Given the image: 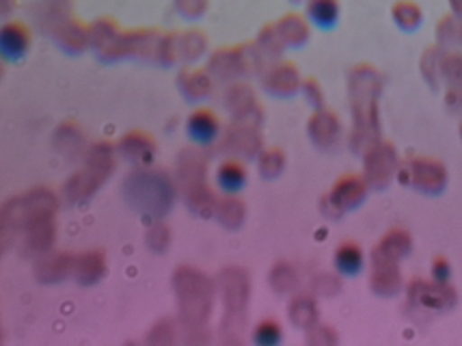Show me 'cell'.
Returning a JSON list of instances; mask_svg holds the SVG:
<instances>
[{
	"instance_id": "obj_1",
	"label": "cell",
	"mask_w": 462,
	"mask_h": 346,
	"mask_svg": "<svg viewBox=\"0 0 462 346\" xmlns=\"http://www.w3.org/2000/svg\"><path fill=\"white\" fill-rule=\"evenodd\" d=\"M59 200L48 189H31L0 208L5 245L18 240L22 254L37 257L57 240Z\"/></svg>"
},
{
	"instance_id": "obj_2",
	"label": "cell",
	"mask_w": 462,
	"mask_h": 346,
	"mask_svg": "<svg viewBox=\"0 0 462 346\" xmlns=\"http://www.w3.org/2000/svg\"><path fill=\"white\" fill-rule=\"evenodd\" d=\"M115 156H117V152H115L113 143H89L87 152L82 154V164L68 180H65V200L74 206L89 201L91 197L97 193V189H100L115 172Z\"/></svg>"
},
{
	"instance_id": "obj_3",
	"label": "cell",
	"mask_w": 462,
	"mask_h": 346,
	"mask_svg": "<svg viewBox=\"0 0 462 346\" xmlns=\"http://www.w3.org/2000/svg\"><path fill=\"white\" fill-rule=\"evenodd\" d=\"M32 46V33L22 20H7L0 24V59L20 61Z\"/></svg>"
},
{
	"instance_id": "obj_4",
	"label": "cell",
	"mask_w": 462,
	"mask_h": 346,
	"mask_svg": "<svg viewBox=\"0 0 462 346\" xmlns=\"http://www.w3.org/2000/svg\"><path fill=\"white\" fill-rule=\"evenodd\" d=\"M32 271H35L37 282L42 284L65 282V279L71 277V271H74V256L68 254V251L48 249L35 257Z\"/></svg>"
},
{
	"instance_id": "obj_5",
	"label": "cell",
	"mask_w": 462,
	"mask_h": 346,
	"mask_svg": "<svg viewBox=\"0 0 462 346\" xmlns=\"http://www.w3.org/2000/svg\"><path fill=\"white\" fill-rule=\"evenodd\" d=\"M108 273L106 254L102 249H89L74 256V271L71 277L80 285H96L100 284Z\"/></svg>"
},
{
	"instance_id": "obj_6",
	"label": "cell",
	"mask_w": 462,
	"mask_h": 346,
	"mask_svg": "<svg viewBox=\"0 0 462 346\" xmlns=\"http://www.w3.org/2000/svg\"><path fill=\"white\" fill-rule=\"evenodd\" d=\"M186 133L195 143L199 145H210L218 139L221 135V119L212 108H197L189 115V122H186Z\"/></svg>"
},
{
	"instance_id": "obj_7",
	"label": "cell",
	"mask_w": 462,
	"mask_h": 346,
	"mask_svg": "<svg viewBox=\"0 0 462 346\" xmlns=\"http://www.w3.org/2000/svg\"><path fill=\"white\" fill-rule=\"evenodd\" d=\"M52 145L60 156L65 158H82V154L89 147L87 135L82 133V128L76 122H63L54 130Z\"/></svg>"
},
{
	"instance_id": "obj_8",
	"label": "cell",
	"mask_w": 462,
	"mask_h": 346,
	"mask_svg": "<svg viewBox=\"0 0 462 346\" xmlns=\"http://www.w3.org/2000/svg\"><path fill=\"white\" fill-rule=\"evenodd\" d=\"M117 152L134 164L145 167V164H150L153 161V154H156V141H153L147 133L134 130V133L121 136V141L117 143Z\"/></svg>"
},
{
	"instance_id": "obj_9",
	"label": "cell",
	"mask_w": 462,
	"mask_h": 346,
	"mask_svg": "<svg viewBox=\"0 0 462 346\" xmlns=\"http://www.w3.org/2000/svg\"><path fill=\"white\" fill-rule=\"evenodd\" d=\"M246 180H249V172L238 158H227L218 164L217 184L225 195H238L246 186Z\"/></svg>"
},
{
	"instance_id": "obj_10",
	"label": "cell",
	"mask_w": 462,
	"mask_h": 346,
	"mask_svg": "<svg viewBox=\"0 0 462 346\" xmlns=\"http://www.w3.org/2000/svg\"><path fill=\"white\" fill-rule=\"evenodd\" d=\"M263 82H266V89L273 91L274 96H291L300 87L299 71H296L291 63H282L277 68H273L266 74Z\"/></svg>"
},
{
	"instance_id": "obj_11",
	"label": "cell",
	"mask_w": 462,
	"mask_h": 346,
	"mask_svg": "<svg viewBox=\"0 0 462 346\" xmlns=\"http://www.w3.org/2000/svg\"><path fill=\"white\" fill-rule=\"evenodd\" d=\"M363 193H365V186H363L361 180L356 178H344L335 184L333 193H331V201L335 208H342V210H350L355 208L359 201L363 200Z\"/></svg>"
},
{
	"instance_id": "obj_12",
	"label": "cell",
	"mask_w": 462,
	"mask_h": 346,
	"mask_svg": "<svg viewBox=\"0 0 462 346\" xmlns=\"http://www.w3.org/2000/svg\"><path fill=\"white\" fill-rule=\"evenodd\" d=\"M57 40L65 51L79 52L89 43L91 33L87 26L79 24V22H65V24H60L57 29Z\"/></svg>"
},
{
	"instance_id": "obj_13",
	"label": "cell",
	"mask_w": 462,
	"mask_h": 346,
	"mask_svg": "<svg viewBox=\"0 0 462 346\" xmlns=\"http://www.w3.org/2000/svg\"><path fill=\"white\" fill-rule=\"evenodd\" d=\"M307 15L320 29H331L339 20V3L337 0H310Z\"/></svg>"
},
{
	"instance_id": "obj_14",
	"label": "cell",
	"mask_w": 462,
	"mask_h": 346,
	"mask_svg": "<svg viewBox=\"0 0 462 346\" xmlns=\"http://www.w3.org/2000/svg\"><path fill=\"white\" fill-rule=\"evenodd\" d=\"M335 267H337V271L342 273V276H348V277L361 273L363 268L361 247L355 243H344L342 247H337V251H335Z\"/></svg>"
},
{
	"instance_id": "obj_15",
	"label": "cell",
	"mask_w": 462,
	"mask_h": 346,
	"mask_svg": "<svg viewBox=\"0 0 462 346\" xmlns=\"http://www.w3.org/2000/svg\"><path fill=\"white\" fill-rule=\"evenodd\" d=\"M214 214L225 228H240V223L245 221V204L236 195H225L214 206Z\"/></svg>"
},
{
	"instance_id": "obj_16",
	"label": "cell",
	"mask_w": 462,
	"mask_h": 346,
	"mask_svg": "<svg viewBox=\"0 0 462 346\" xmlns=\"http://www.w3.org/2000/svg\"><path fill=\"white\" fill-rule=\"evenodd\" d=\"M310 135L313 141L320 143V145H328V143L335 141V135H337V122L331 113L318 111L311 117L310 122Z\"/></svg>"
},
{
	"instance_id": "obj_17",
	"label": "cell",
	"mask_w": 462,
	"mask_h": 346,
	"mask_svg": "<svg viewBox=\"0 0 462 346\" xmlns=\"http://www.w3.org/2000/svg\"><path fill=\"white\" fill-rule=\"evenodd\" d=\"M181 91L190 98V100H203L210 96L212 80L206 71H186L181 76Z\"/></svg>"
},
{
	"instance_id": "obj_18",
	"label": "cell",
	"mask_w": 462,
	"mask_h": 346,
	"mask_svg": "<svg viewBox=\"0 0 462 346\" xmlns=\"http://www.w3.org/2000/svg\"><path fill=\"white\" fill-rule=\"evenodd\" d=\"M279 37L283 42L291 43V46H299L307 40V24L300 15H285V18L279 22Z\"/></svg>"
},
{
	"instance_id": "obj_19",
	"label": "cell",
	"mask_w": 462,
	"mask_h": 346,
	"mask_svg": "<svg viewBox=\"0 0 462 346\" xmlns=\"http://www.w3.org/2000/svg\"><path fill=\"white\" fill-rule=\"evenodd\" d=\"M285 167V154L277 147H271V150L260 152V158H257V169L263 178H277L282 175Z\"/></svg>"
},
{
	"instance_id": "obj_20",
	"label": "cell",
	"mask_w": 462,
	"mask_h": 346,
	"mask_svg": "<svg viewBox=\"0 0 462 346\" xmlns=\"http://www.w3.org/2000/svg\"><path fill=\"white\" fill-rule=\"evenodd\" d=\"M229 143L236 145V150L245 154H255L257 152V135L251 126L238 124L231 128L229 133Z\"/></svg>"
},
{
	"instance_id": "obj_21",
	"label": "cell",
	"mask_w": 462,
	"mask_h": 346,
	"mask_svg": "<svg viewBox=\"0 0 462 346\" xmlns=\"http://www.w3.org/2000/svg\"><path fill=\"white\" fill-rule=\"evenodd\" d=\"M290 318L299 327H310L316 321V305H313L310 296H299V299L291 301Z\"/></svg>"
},
{
	"instance_id": "obj_22",
	"label": "cell",
	"mask_w": 462,
	"mask_h": 346,
	"mask_svg": "<svg viewBox=\"0 0 462 346\" xmlns=\"http://www.w3.org/2000/svg\"><path fill=\"white\" fill-rule=\"evenodd\" d=\"M282 338H283V329L277 321H274V318H266V321H262L260 325L255 327V332H253V340L262 346L279 344L282 342Z\"/></svg>"
},
{
	"instance_id": "obj_23",
	"label": "cell",
	"mask_w": 462,
	"mask_h": 346,
	"mask_svg": "<svg viewBox=\"0 0 462 346\" xmlns=\"http://www.w3.org/2000/svg\"><path fill=\"white\" fill-rule=\"evenodd\" d=\"M393 14H395V20H398V24L402 26V29H406V31H412L421 22L420 9H417L412 3L398 5Z\"/></svg>"
},
{
	"instance_id": "obj_24",
	"label": "cell",
	"mask_w": 462,
	"mask_h": 346,
	"mask_svg": "<svg viewBox=\"0 0 462 346\" xmlns=\"http://www.w3.org/2000/svg\"><path fill=\"white\" fill-rule=\"evenodd\" d=\"M169 238H171V234H169V228L164 223H153L150 232H147V245L156 251L167 249Z\"/></svg>"
},
{
	"instance_id": "obj_25",
	"label": "cell",
	"mask_w": 462,
	"mask_h": 346,
	"mask_svg": "<svg viewBox=\"0 0 462 346\" xmlns=\"http://www.w3.org/2000/svg\"><path fill=\"white\" fill-rule=\"evenodd\" d=\"M178 5L186 15H197L206 7V0H178Z\"/></svg>"
},
{
	"instance_id": "obj_26",
	"label": "cell",
	"mask_w": 462,
	"mask_h": 346,
	"mask_svg": "<svg viewBox=\"0 0 462 346\" xmlns=\"http://www.w3.org/2000/svg\"><path fill=\"white\" fill-rule=\"evenodd\" d=\"M432 276L437 282H448L449 265L445 262V257H437V262H434V268H432Z\"/></svg>"
},
{
	"instance_id": "obj_27",
	"label": "cell",
	"mask_w": 462,
	"mask_h": 346,
	"mask_svg": "<svg viewBox=\"0 0 462 346\" xmlns=\"http://www.w3.org/2000/svg\"><path fill=\"white\" fill-rule=\"evenodd\" d=\"M15 0H0V18H7V15L14 11Z\"/></svg>"
},
{
	"instance_id": "obj_28",
	"label": "cell",
	"mask_w": 462,
	"mask_h": 346,
	"mask_svg": "<svg viewBox=\"0 0 462 346\" xmlns=\"http://www.w3.org/2000/svg\"><path fill=\"white\" fill-rule=\"evenodd\" d=\"M0 79H3V63H0Z\"/></svg>"
}]
</instances>
